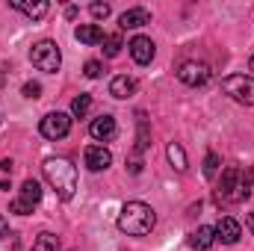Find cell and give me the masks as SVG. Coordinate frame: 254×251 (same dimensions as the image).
<instances>
[{
	"instance_id": "2",
	"label": "cell",
	"mask_w": 254,
	"mask_h": 251,
	"mask_svg": "<svg viewBox=\"0 0 254 251\" xmlns=\"http://www.w3.org/2000/svg\"><path fill=\"white\" fill-rule=\"evenodd\" d=\"M42 169H45V178L54 187V192L63 201H71L74 192H77V169L71 166V160H65V157H48Z\"/></svg>"
},
{
	"instance_id": "15",
	"label": "cell",
	"mask_w": 254,
	"mask_h": 251,
	"mask_svg": "<svg viewBox=\"0 0 254 251\" xmlns=\"http://www.w3.org/2000/svg\"><path fill=\"white\" fill-rule=\"evenodd\" d=\"M136 92V80L133 77H127V74H119V77H113V83H110V95L113 98H119V101H125Z\"/></svg>"
},
{
	"instance_id": "18",
	"label": "cell",
	"mask_w": 254,
	"mask_h": 251,
	"mask_svg": "<svg viewBox=\"0 0 254 251\" xmlns=\"http://www.w3.org/2000/svg\"><path fill=\"white\" fill-rule=\"evenodd\" d=\"M166 154H169V163L178 169V172H187L190 169V160H187V151L178 145V142H172L169 148H166Z\"/></svg>"
},
{
	"instance_id": "24",
	"label": "cell",
	"mask_w": 254,
	"mask_h": 251,
	"mask_svg": "<svg viewBox=\"0 0 254 251\" xmlns=\"http://www.w3.org/2000/svg\"><path fill=\"white\" fill-rule=\"evenodd\" d=\"M89 12H92V18L104 21V18H110V3H92V6H89Z\"/></svg>"
},
{
	"instance_id": "19",
	"label": "cell",
	"mask_w": 254,
	"mask_h": 251,
	"mask_svg": "<svg viewBox=\"0 0 254 251\" xmlns=\"http://www.w3.org/2000/svg\"><path fill=\"white\" fill-rule=\"evenodd\" d=\"M30 251H60V237L45 231V234L36 237V243H33V249Z\"/></svg>"
},
{
	"instance_id": "11",
	"label": "cell",
	"mask_w": 254,
	"mask_h": 251,
	"mask_svg": "<svg viewBox=\"0 0 254 251\" xmlns=\"http://www.w3.org/2000/svg\"><path fill=\"white\" fill-rule=\"evenodd\" d=\"M240 237H243V231H240V222H237V219H231V216H222V219L216 222V240H222L225 246H234V243H240Z\"/></svg>"
},
{
	"instance_id": "7",
	"label": "cell",
	"mask_w": 254,
	"mask_h": 251,
	"mask_svg": "<svg viewBox=\"0 0 254 251\" xmlns=\"http://www.w3.org/2000/svg\"><path fill=\"white\" fill-rule=\"evenodd\" d=\"M178 80L192 86V89H198V86H204L210 80V65L198 63V60H187V63H181V68H178Z\"/></svg>"
},
{
	"instance_id": "20",
	"label": "cell",
	"mask_w": 254,
	"mask_h": 251,
	"mask_svg": "<svg viewBox=\"0 0 254 251\" xmlns=\"http://www.w3.org/2000/svg\"><path fill=\"white\" fill-rule=\"evenodd\" d=\"M89 110H92V95H77V98L71 101V113H74L77 119H86Z\"/></svg>"
},
{
	"instance_id": "4",
	"label": "cell",
	"mask_w": 254,
	"mask_h": 251,
	"mask_svg": "<svg viewBox=\"0 0 254 251\" xmlns=\"http://www.w3.org/2000/svg\"><path fill=\"white\" fill-rule=\"evenodd\" d=\"M30 60H33V65H36L39 71L57 74V71H60V65H63V54H60L57 42L45 39V42H36V45H33V51H30Z\"/></svg>"
},
{
	"instance_id": "16",
	"label": "cell",
	"mask_w": 254,
	"mask_h": 251,
	"mask_svg": "<svg viewBox=\"0 0 254 251\" xmlns=\"http://www.w3.org/2000/svg\"><path fill=\"white\" fill-rule=\"evenodd\" d=\"M213 243H216V228H207V225H201V228L190 237V246L192 249H198V251L213 249Z\"/></svg>"
},
{
	"instance_id": "27",
	"label": "cell",
	"mask_w": 254,
	"mask_h": 251,
	"mask_svg": "<svg viewBox=\"0 0 254 251\" xmlns=\"http://www.w3.org/2000/svg\"><path fill=\"white\" fill-rule=\"evenodd\" d=\"M12 169H15V163H12L9 157H3V160H0V172H6V175H12Z\"/></svg>"
},
{
	"instance_id": "22",
	"label": "cell",
	"mask_w": 254,
	"mask_h": 251,
	"mask_svg": "<svg viewBox=\"0 0 254 251\" xmlns=\"http://www.w3.org/2000/svg\"><path fill=\"white\" fill-rule=\"evenodd\" d=\"M136 122H139V142H136V151H145V148H148V119H145V113H139Z\"/></svg>"
},
{
	"instance_id": "12",
	"label": "cell",
	"mask_w": 254,
	"mask_h": 251,
	"mask_svg": "<svg viewBox=\"0 0 254 251\" xmlns=\"http://www.w3.org/2000/svg\"><path fill=\"white\" fill-rule=\"evenodd\" d=\"M130 57H133V63L139 65H148L154 60V42L148 39V36H136V39H130Z\"/></svg>"
},
{
	"instance_id": "21",
	"label": "cell",
	"mask_w": 254,
	"mask_h": 251,
	"mask_svg": "<svg viewBox=\"0 0 254 251\" xmlns=\"http://www.w3.org/2000/svg\"><path fill=\"white\" fill-rule=\"evenodd\" d=\"M122 48H125V45H122V33H113V36H107V39H104V54H107L110 60H113V57H119V54H122Z\"/></svg>"
},
{
	"instance_id": "29",
	"label": "cell",
	"mask_w": 254,
	"mask_h": 251,
	"mask_svg": "<svg viewBox=\"0 0 254 251\" xmlns=\"http://www.w3.org/2000/svg\"><path fill=\"white\" fill-rule=\"evenodd\" d=\"M246 225L252 228V234H254V213H249V216H246Z\"/></svg>"
},
{
	"instance_id": "26",
	"label": "cell",
	"mask_w": 254,
	"mask_h": 251,
	"mask_svg": "<svg viewBox=\"0 0 254 251\" xmlns=\"http://www.w3.org/2000/svg\"><path fill=\"white\" fill-rule=\"evenodd\" d=\"M39 95H42V86L39 83H24V98H33L36 101Z\"/></svg>"
},
{
	"instance_id": "3",
	"label": "cell",
	"mask_w": 254,
	"mask_h": 251,
	"mask_svg": "<svg viewBox=\"0 0 254 251\" xmlns=\"http://www.w3.org/2000/svg\"><path fill=\"white\" fill-rule=\"evenodd\" d=\"M252 178H254V172L246 175V172L237 169V166L225 169V175H222V181H219V201H225V204H240V201H246L249 192H252Z\"/></svg>"
},
{
	"instance_id": "9",
	"label": "cell",
	"mask_w": 254,
	"mask_h": 251,
	"mask_svg": "<svg viewBox=\"0 0 254 251\" xmlns=\"http://www.w3.org/2000/svg\"><path fill=\"white\" fill-rule=\"evenodd\" d=\"M83 160H86V169H89V172H104V169H110L113 154H110L104 145H89L86 154H83Z\"/></svg>"
},
{
	"instance_id": "30",
	"label": "cell",
	"mask_w": 254,
	"mask_h": 251,
	"mask_svg": "<svg viewBox=\"0 0 254 251\" xmlns=\"http://www.w3.org/2000/svg\"><path fill=\"white\" fill-rule=\"evenodd\" d=\"M249 68H252V71H254V57H252V60H249Z\"/></svg>"
},
{
	"instance_id": "17",
	"label": "cell",
	"mask_w": 254,
	"mask_h": 251,
	"mask_svg": "<svg viewBox=\"0 0 254 251\" xmlns=\"http://www.w3.org/2000/svg\"><path fill=\"white\" fill-rule=\"evenodd\" d=\"M12 6H15V9H21V12H24V15H30V18H45V15H48V9H51V6H48L45 0H39V3H27V0H12Z\"/></svg>"
},
{
	"instance_id": "25",
	"label": "cell",
	"mask_w": 254,
	"mask_h": 251,
	"mask_svg": "<svg viewBox=\"0 0 254 251\" xmlns=\"http://www.w3.org/2000/svg\"><path fill=\"white\" fill-rule=\"evenodd\" d=\"M83 74H86L89 80H98V77H101V63H98V60H89V63L83 65Z\"/></svg>"
},
{
	"instance_id": "10",
	"label": "cell",
	"mask_w": 254,
	"mask_h": 251,
	"mask_svg": "<svg viewBox=\"0 0 254 251\" xmlns=\"http://www.w3.org/2000/svg\"><path fill=\"white\" fill-rule=\"evenodd\" d=\"M89 133H92V139H98V142H113L116 133H119L116 119H113V116H98V119L89 125Z\"/></svg>"
},
{
	"instance_id": "8",
	"label": "cell",
	"mask_w": 254,
	"mask_h": 251,
	"mask_svg": "<svg viewBox=\"0 0 254 251\" xmlns=\"http://www.w3.org/2000/svg\"><path fill=\"white\" fill-rule=\"evenodd\" d=\"M39 130H42L45 139H54V142H57V139H65L68 130H71V116H68V113H48V116L42 119Z\"/></svg>"
},
{
	"instance_id": "6",
	"label": "cell",
	"mask_w": 254,
	"mask_h": 251,
	"mask_svg": "<svg viewBox=\"0 0 254 251\" xmlns=\"http://www.w3.org/2000/svg\"><path fill=\"white\" fill-rule=\"evenodd\" d=\"M39 201H42V184L33 181V178H27V181L21 184V195H18V201L9 204V213L27 216V213H33V207H36Z\"/></svg>"
},
{
	"instance_id": "23",
	"label": "cell",
	"mask_w": 254,
	"mask_h": 251,
	"mask_svg": "<svg viewBox=\"0 0 254 251\" xmlns=\"http://www.w3.org/2000/svg\"><path fill=\"white\" fill-rule=\"evenodd\" d=\"M216 172H219V157L210 151V154L204 157V178H207V181H213V178H216Z\"/></svg>"
},
{
	"instance_id": "28",
	"label": "cell",
	"mask_w": 254,
	"mask_h": 251,
	"mask_svg": "<svg viewBox=\"0 0 254 251\" xmlns=\"http://www.w3.org/2000/svg\"><path fill=\"white\" fill-rule=\"evenodd\" d=\"M3 237H9V222L0 216V240H3Z\"/></svg>"
},
{
	"instance_id": "14",
	"label": "cell",
	"mask_w": 254,
	"mask_h": 251,
	"mask_svg": "<svg viewBox=\"0 0 254 251\" xmlns=\"http://www.w3.org/2000/svg\"><path fill=\"white\" fill-rule=\"evenodd\" d=\"M74 36H77V42H83V45H104V39H107L98 24H80V27L74 30Z\"/></svg>"
},
{
	"instance_id": "5",
	"label": "cell",
	"mask_w": 254,
	"mask_h": 251,
	"mask_svg": "<svg viewBox=\"0 0 254 251\" xmlns=\"http://www.w3.org/2000/svg\"><path fill=\"white\" fill-rule=\"evenodd\" d=\"M222 89H225V95H231L237 104L254 107V77H249V74H231V77L222 80Z\"/></svg>"
},
{
	"instance_id": "13",
	"label": "cell",
	"mask_w": 254,
	"mask_h": 251,
	"mask_svg": "<svg viewBox=\"0 0 254 251\" xmlns=\"http://www.w3.org/2000/svg\"><path fill=\"white\" fill-rule=\"evenodd\" d=\"M119 24H122V30H136V27H145V24H151V12H148V9H142V6L127 9L125 15L119 18Z\"/></svg>"
},
{
	"instance_id": "1",
	"label": "cell",
	"mask_w": 254,
	"mask_h": 251,
	"mask_svg": "<svg viewBox=\"0 0 254 251\" xmlns=\"http://www.w3.org/2000/svg\"><path fill=\"white\" fill-rule=\"evenodd\" d=\"M157 225V213L145 201H127L119 213V231L127 237H145Z\"/></svg>"
}]
</instances>
